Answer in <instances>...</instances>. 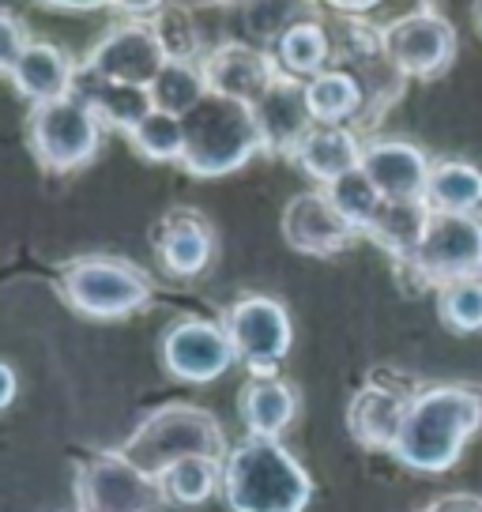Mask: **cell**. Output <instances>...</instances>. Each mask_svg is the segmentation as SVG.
<instances>
[{"label":"cell","mask_w":482,"mask_h":512,"mask_svg":"<svg viewBox=\"0 0 482 512\" xmlns=\"http://www.w3.org/2000/svg\"><path fill=\"white\" fill-rule=\"evenodd\" d=\"M437 317L456 336L482 332V275L456 279L437 290Z\"/></svg>","instance_id":"obj_31"},{"label":"cell","mask_w":482,"mask_h":512,"mask_svg":"<svg viewBox=\"0 0 482 512\" xmlns=\"http://www.w3.org/2000/svg\"><path fill=\"white\" fill-rule=\"evenodd\" d=\"M430 211H479L482 208V170L464 159H441L430 170L426 196Z\"/></svg>","instance_id":"obj_26"},{"label":"cell","mask_w":482,"mask_h":512,"mask_svg":"<svg viewBox=\"0 0 482 512\" xmlns=\"http://www.w3.org/2000/svg\"><path fill=\"white\" fill-rule=\"evenodd\" d=\"M253 113H257L260 136H264V151L287 155V159L298 151V144L306 140L309 128L317 125V117L309 110L306 80H290V76H279V80L260 95Z\"/></svg>","instance_id":"obj_16"},{"label":"cell","mask_w":482,"mask_h":512,"mask_svg":"<svg viewBox=\"0 0 482 512\" xmlns=\"http://www.w3.org/2000/svg\"><path fill=\"white\" fill-rule=\"evenodd\" d=\"M110 8L125 12V16H159L166 0H110Z\"/></svg>","instance_id":"obj_35"},{"label":"cell","mask_w":482,"mask_h":512,"mask_svg":"<svg viewBox=\"0 0 482 512\" xmlns=\"http://www.w3.org/2000/svg\"><path fill=\"white\" fill-rule=\"evenodd\" d=\"M482 433V392L475 384H430L411 396L396 464L415 475H445L460 464L467 441Z\"/></svg>","instance_id":"obj_1"},{"label":"cell","mask_w":482,"mask_h":512,"mask_svg":"<svg viewBox=\"0 0 482 512\" xmlns=\"http://www.w3.org/2000/svg\"><path fill=\"white\" fill-rule=\"evenodd\" d=\"M226 430L208 407L196 403H162L140 418V426L121 441V452L147 475L159 479L166 467H174L185 456H215L226 460Z\"/></svg>","instance_id":"obj_4"},{"label":"cell","mask_w":482,"mask_h":512,"mask_svg":"<svg viewBox=\"0 0 482 512\" xmlns=\"http://www.w3.org/2000/svg\"><path fill=\"white\" fill-rule=\"evenodd\" d=\"M129 144L147 162H181V155H185V121L177 113L151 110L129 132Z\"/></svg>","instance_id":"obj_30"},{"label":"cell","mask_w":482,"mask_h":512,"mask_svg":"<svg viewBox=\"0 0 482 512\" xmlns=\"http://www.w3.org/2000/svg\"><path fill=\"white\" fill-rule=\"evenodd\" d=\"M362 170L385 200H422L434 162L407 140H370L362 151Z\"/></svg>","instance_id":"obj_17"},{"label":"cell","mask_w":482,"mask_h":512,"mask_svg":"<svg viewBox=\"0 0 482 512\" xmlns=\"http://www.w3.org/2000/svg\"><path fill=\"white\" fill-rule=\"evenodd\" d=\"M272 57L279 64V72L290 80H313L321 76L324 68H332L336 46H332V34L324 31V23L317 19H294L283 31L275 34Z\"/></svg>","instance_id":"obj_23"},{"label":"cell","mask_w":482,"mask_h":512,"mask_svg":"<svg viewBox=\"0 0 482 512\" xmlns=\"http://www.w3.org/2000/svg\"><path fill=\"white\" fill-rule=\"evenodd\" d=\"M321 4H328L339 16H366V12H373V8L385 4V0H321Z\"/></svg>","instance_id":"obj_36"},{"label":"cell","mask_w":482,"mask_h":512,"mask_svg":"<svg viewBox=\"0 0 482 512\" xmlns=\"http://www.w3.org/2000/svg\"><path fill=\"white\" fill-rule=\"evenodd\" d=\"M166 61L170 57H166L151 23H121V27L102 34V42L87 53L83 68L91 76H102V80L151 87Z\"/></svg>","instance_id":"obj_12"},{"label":"cell","mask_w":482,"mask_h":512,"mask_svg":"<svg viewBox=\"0 0 482 512\" xmlns=\"http://www.w3.org/2000/svg\"><path fill=\"white\" fill-rule=\"evenodd\" d=\"M223 328L238 362L253 377H275L279 366L287 362L294 347V324L283 302H275L268 294H245L226 309Z\"/></svg>","instance_id":"obj_9"},{"label":"cell","mask_w":482,"mask_h":512,"mask_svg":"<svg viewBox=\"0 0 482 512\" xmlns=\"http://www.w3.org/2000/svg\"><path fill=\"white\" fill-rule=\"evenodd\" d=\"M479 27H482V4H479Z\"/></svg>","instance_id":"obj_39"},{"label":"cell","mask_w":482,"mask_h":512,"mask_svg":"<svg viewBox=\"0 0 482 512\" xmlns=\"http://www.w3.org/2000/svg\"><path fill=\"white\" fill-rule=\"evenodd\" d=\"M430 204L426 200H385L377 219L370 223L366 238L373 245H381L396 264H403L407 256L418 249V241L426 234V223H430Z\"/></svg>","instance_id":"obj_25"},{"label":"cell","mask_w":482,"mask_h":512,"mask_svg":"<svg viewBox=\"0 0 482 512\" xmlns=\"http://www.w3.org/2000/svg\"><path fill=\"white\" fill-rule=\"evenodd\" d=\"M34 38L23 31V23L16 16H4L0 19V68H8V64L16 61L23 49L31 46Z\"/></svg>","instance_id":"obj_33"},{"label":"cell","mask_w":482,"mask_h":512,"mask_svg":"<svg viewBox=\"0 0 482 512\" xmlns=\"http://www.w3.org/2000/svg\"><path fill=\"white\" fill-rule=\"evenodd\" d=\"M418 512H482V497L467 494V490H456V494L434 497L426 509H418Z\"/></svg>","instance_id":"obj_34"},{"label":"cell","mask_w":482,"mask_h":512,"mask_svg":"<svg viewBox=\"0 0 482 512\" xmlns=\"http://www.w3.org/2000/svg\"><path fill=\"white\" fill-rule=\"evenodd\" d=\"M76 512H166V494L155 475L136 467L121 448L87 452L72 475Z\"/></svg>","instance_id":"obj_6"},{"label":"cell","mask_w":482,"mask_h":512,"mask_svg":"<svg viewBox=\"0 0 482 512\" xmlns=\"http://www.w3.org/2000/svg\"><path fill=\"white\" fill-rule=\"evenodd\" d=\"M381 46L407 80H434L456 57V31L434 4H418L415 12L381 27Z\"/></svg>","instance_id":"obj_10"},{"label":"cell","mask_w":482,"mask_h":512,"mask_svg":"<svg viewBox=\"0 0 482 512\" xmlns=\"http://www.w3.org/2000/svg\"><path fill=\"white\" fill-rule=\"evenodd\" d=\"M159 482L170 505L193 509V505H204L215 490H223V460H215V456H185L174 467H166Z\"/></svg>","instance_id":"obj_27"},{"label":"cell","mask_w":482,"mask_h":512,"mask_svg":"<svg viewBox=\"0 0 482 512\" xmlns=\"http://www.w3.org/2000/svg\"><path fill=\"white\" fill-rule=\"evenodd\" d=\"M102 121L76 91L53 98L42 106H31L27 117V144L34 162L46 174H76L98 155L102 144Z\"/></svg>","instance_id":"obj_7"},{"label":"cell","mask_w":482,"mask_h":512,"mask_svg":"<svg viewBox=\"0 0 482 512\" xmlns=\"http://www.w3.org/2000/svg\"><path fill=\"white\" fill-rule=\"evenodd\" d=\"M411 396L415 392L396 388V384H362L351 396V403H347V430H351V437L362 448H370V452H392L396 441H400Z\"/></svg>","instance_id":"obj_15"},{"label":"cell","mask_w":482,"mask_h":512,"mask_svg":"<svg viewBox=\"0 0 482 512\" xmlns=\"http://www.w3.org/2000/svg\"><path fill=\"white\" fill-rule=\"evenodd\" d=\"M238 411L245 430L253 437H275L279 441L298 418V392L279 373L275 377H253L241 388Z\"/></svg>","instance_id":"obj_22"},{"label":"cell","mask_w":482,"mask_h":512,"mask_svg":"<svg viewBox=\"0 0 482 512\" xmlns=\"http://www.w3.org/2000/svg\"><path fill=\"white\" fill-rule=\"evenodd\" d=\"M324 192H328V200L336 204L339 215L366 238V230H370V223L377 219L381 204H385V196H381V189L370 181V174L358 166V170H351V174L336 177L332 185H324Z\"/></svg>","instance_id":"obj_29"},{"label":"cell","mask_w":482,"mask_h":512,"mask_svg":"<svg viewBox=\"0 0 482 512\" xmlns=\"http://www.w3.org/2000/svg\"><path fill=\"white\" fill-rule=\"evenodd\" d=\"M162 366L181 384H211L238 362L223 320L181 317L162 332Z\"/></svg>","instance_id":"obj_11"},{"label":"cell","mask_w":482,"mask_h":512,"mask_svg":"<svg viewBox=\"0 0 482 512\" xmlns=\"http://www.w3.org/2000/svg\"><path fill=\"white\" fill-rule=\"evenodd\" d=\"M151 27L159 34V42L170 61H196V27L189 23L181 4L162 8L159 16H151Z\"/></svg>","instance_id":"obj_32"},{"label":"cell","mask_w":482,"mask_h":512,"mask_svg":"<svg viewBox=\"0 0 482 512\" xmlns=\"http://www.w3.org/2000/svg\"><path fill=\"white\" fill-rule=\"evenodd\" d=\"M185 155L181 166L193 177H226L264 151L257 113L249 102L211 91L185 117Z\"/></svg>","instance_id":"obj_3"},{"label":"cell","mask_w":482,"mask_h":512,"mask_svg":"<svg viewBox=\"0 0 482 512\" xmlns=\"http://www.w3.org/2000/svg\"><path fill=\"white\" fill-rule=\"evenodd\" d=\"M211 95L208 76H204V64L200 61H166L162 72L151 83V98H155V110L177 113L185 117L189 110H196L204 98Z\"/></svg>","instance_id":"obj_28"},{"label":"cell","mask_w":482,"mask_h":512,"mask_svg":"<svg viewBox=\"0 0 482 512\" xmlns=\"http://www.w3.org/2000/svg\"><path fill=\"white\" fill-rule=\"evenodd\" d=\"M362 151H366V144L358 140V132L351 125H313L290 159L298 162L313 181L332 185L336 177L362 166Z\"/></svg>","instance_id":"obj_20"},{"label":"cell","mask_w":482,"mask_h":512,"mask_svg":"<svg viewBox=\"0 0 482 512\" xmlns=\"http://www.w3.org/2000/svg\"><path fill=\"white\" fill-rule=\"evenodd\" d=\"M76 95H80L83 102L98 113V121H102V125L117 128V132H125V136L144 121L147 113L155 110L151 87L102 80V76H91L83 64H80V80H76Z\"/></svg>","instance_id":"obj_21"},{"label":"cell","mask_w":482,"mask_h":512,"mask_svg":"<svg viewBox=\"0 0 482 512\" xmlns=\"http://www.w3.org/2000/svg\"><path fill=\"white\" fill-rule=\"evenodd\" d=\"M223 501L230 512H306L309 471L275 437H245L223 460Z\"/></svg>","instance_id":"obj_2"},{"label":"cell","mask_w":482,"mask_h":512,"mask_svg":"<svg viewBox=\"0 0 482 512\" xmlns=\"http://www.w3.org/2000/svg\"><path fill=\"white\" fill-rule=\"evenodd\" d=\"M57 290L87 320H125L155 298L151 275L125 256H76L57 272Z\"/></svg>","instance_id":"obj_5"},{"label":"cell","mask_w":482,"mask_h":512,"mask_svg":"<svg viewBox=\"0 0 482 512\" xmlns=\"http://www.w3.org/2000/svg\"><path fill=\"white\" fill-rule=\"evenodd\" d=\"M309 110L317 117V125H358L362 106H366V91L351 68L332 64L321 76L306 80Z\"/></svg>","instance_id":"obj_24"},{"label":"cell","mask_w":482,"mask_h":512,"mask_svg":"<svg viewBox=\"0 0 482 512\" xmlns=\"http://www.w3.org/2000/svg\"><path fill=\"white\" fill-rule=\"evenodd\" d=\"M283 238L294 253L336 256L343 249H351L362 234L339 215L336 204L328 200V192L309 189L290 196V204L283 208Z\"/></svg>","instance_id":"obj_13"},{"label":"cell","mask_w":482,"mask_h":512,"mask_svg":"<svg viewBox=\"0 0 482 512\" xmlns=\"http://www.w3.org/2000/svg\"><path fill=\"white\" fill-rule=\"evenodd\" d=\"M4 76L12 80V87H16L31 106H42V102H53V98H65L76 91L80 64L72 61L61 46L34 38L31 46L4 68Z\"/></svg>","instance_id":"obj_19"},{"label":"cell","mask_w":482,"mask_h":512,"mask_svg":"<svg viewBox=\"0 0 482 512\" xmlns=\"http://www.w3.org/2000/svg\"><path fill=\"white\" fill-rule=\"evenodd\" d=\"M0 377H4V392H0V407H12V400H16V388H19L16 366H12V362H4V366H0Z\"/></svg>","instance_id":"obj_37"},{"label":"cell","mask_w":482,"mask_h":512,"mask_svg":"<svg viewBox=\"0 0 482 512\" xmlns=\"http://www.w3.org/2000/svg\"><path fill=\"white\" fill-rule=\"evenodd\" d=\"M200 64H204V76H208V87L215 95L238 98V102H249V106H257L260 95L283 76L272 53L245 46V42H223V46L211 49Z\"/></svg>","instance_id":"obj_14"},{"label":"cell","mask_w":482,"mask_h":512,"mask_svg":"<svg viewBox=\"0 0 482 512\" xmlns=\"http://www.w3.org/2000/svg\"><path fill=\"white\" fill-rule=\"evenodd\" d=\"M418 287H449L482 275V219L475 211H434L418 249L400 264Z\"/></svg>","instance_id":"obj_8"},{"label":"cell","mask_w":482,"mask_h":512,"mask_svg":"<svg viewBox=\"0 0 482 512\" xmlns=\"http://www.w3.org/2000/svg\"><path fill=\"white\" fill-rule=\"evenodd\" d=\"M46 8H65V12H95V8H106L110 0H42Z\"/></svg>","instance_id":"obj_38"},{"label":"cell","mask_w":482,"mask_h":512,"mask_svg":"<svg viewBox=\"0 0 482 512\" xmlns=\"http://www.w3.org/2000/svg\"><path fill=\"white\" fill-rule=\"evenodd\" d=\"M155 256L174 279H196L208 272L215 256V234L204 223V215L177 208L162 215V223L155 226Z\"/></svg>","instance_id":"obj_18"}]
</instances>
